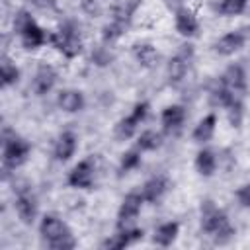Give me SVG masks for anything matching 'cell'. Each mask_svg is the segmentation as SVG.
Returning a JSON list of instances; mask_svg holds the SVG:
<instances>
[{
    "label": "cell",
    "mask_w": 250,
    "mask_h": 250,
    "mask_svg": "<svg viewBox=\"0 0 250 250\" xmlns=\"http://www.w3.org/2000/svg\"><path fill=\"white\" fill-rule=\"evenodd\" d=\"M201 230L215 238L217 244H227L234 236V229L229 223V217L219 209L211 199L201 203Z\"/></svg>",
    "instance_id": "1"
},
{
    "label": "cell",
    "mask_w": 250,
    "mask_h": 250,
    "mask_svg": "<svg viewBox=\"0 0 250 250\" xmlns=\"http://www.w3.org/2000/svg\"><path fill=\"white\" fill-rule=\"evenodd\" d=\"M39 234L45 240V244L49 248H53V250H72L76 246V240L72 236V230L57 215H45L41 219V223H39Z\"/></svg>",
    "instance_id": "2"
},
{
    "label": "cell",
    "mask_w": 250,
    "mask_h": 250,
    "mask_svg": "<svg viewBox=\"0 0 250 250\" xmlns=\"http://www.w3.org/2000/svg\"><path fill=\"white\" fill-rule=\"evenodd\" d=\"M49 43L62 53L66 59H74L82 53V37H80V25L72 20H66L61 23L59 31L49 33Z\"/></svg>",
    "instance_id": "3"
},
{
    "label": "cell",
    "mask_w": 250,
    "mask_h": 250,
    "mask_svg": "<svg viewBox=\"0 0 250 250\" xmlns=\"http://www.w3.org/2000/svg\"><path fill=\"white\" fill-rule=\"evenodd\" d=\"M31 152V146L27 141L18 137L16 133L6 131L4 133V143H2V168L4 172H12L20 168Z\"/></svg>",
    "instance_id": "4"
},
{
    "label": "cell",
    "mask_w": 250,
    "mask_h": 250,
    "mask_svg": "<svg viewBox=\"0 0 250 250\" xmlns=\"http://www.w3.org/2000/svg\"><path fill=\"white\" fill-rule=\"evenodd\" d=\"M193 57V47L189 43L182 45L180 51L168 61V68H166V74H168V82L172 86H180L188 74V64H189V59Z\"/></svg>",
    "instance_id": "5"
},
{
    "label": "cell",
    "mask_w": 250,
    "mask_h": 250,
    "mask_svg": "<svg viewBox=\"0 0 250 250\" xmlns=\"http://www.w3.org/2000/svg\"><path fill=\"white\" fill-rule=\"evenodd\" d=\"M94 174H96V160H94V156H86L68 172L66 182L70 188L90 189L94 186Z\"/></svg>",
    "instance_id": "6"
},
{
    "label": "cell",
    "mask_w": 250,
    "mask_h": 250,
    "mask_svg": "<svg viewBox=\"0 0 250 250\" xmlns=\"http://www.w3.org/2000/svg\"><path fill=\"white\" fill-rule=\"evenodd\" d=\"M143 203H145V199H143L141 193H137V191L127 193V195L123 197L121 205H119V211H117V229L131 227V223L139 217Z\"/></svg>",
    "instance_id": "7"
},
{
    "label": "cell",
    "mask_w": 250,
    "mask_h": 250,
    "mask_svg": "<svg viewBox=\"0 0 250 250\" xmlns=\"http://www.w3.org/2000/svg\"><path fill=\"white\" fill-rule=\"evenodd\" d=\"M14 207H16L18 219H20L23 225H33V221L37 219L39 205H37V197H35L29 189H21V191H18Z\"/></svg>",
    "instance_id": "8"
},
{
    "label": "cell",
    "mask_w": 250,
    "mask_h": 250,
    "mask_svg": "<svg viewBox=\"0 0 250 250\" xmlns=\"http://www.w3.org/2000/svg\"><path fill=\"white\" fill-rule=\"evenodd\" d=\"M18 35H20V41H21L23 49H27V51L39 49L41 45H45V43L49 41V33H47L35 20H29V21L18 31Z\"/></svg>",
    "instance_id": "9"
},
{
    "label": "cell",
    "mask_w": 250,
    "mask_h": 250,
    "mask_svg": "<svg viewBox=\"0 0 250 250\" xmlns=\"http://www.w3.org/2000/svg\"><path fill=\"white\" fill-rule=\"evenodd\" d=\"M174 27L182 37H195L199 31V20L188 6H180L174 10Z\"/></svg>",
    "instance_id": "10"
},
{
    "label": "cell",
    "mask_w": 250,
    "mask_h": 250,
    "mask_svg": "<svg viewBox=\"0 0 250 250\" xmlns=\"http://www.w3.org/2000/svg\"><path fill=\"white\" fill-rule=\"evenodd\" d=\"M248 41V35L244 29H236V31H229L225 33L223 37H219L215 41V53L221 55V57H230L234 55L236 51H240L244 47V43Z\"/></svg>",
    "instance_id": "11"
},
{
    "label": "cell",
    "mask_w": 250,
    "mask_h": 250,
    "mask_svg": "<svg viewBox=\"0 0 250 250\" xmlns=\"http://www.w3.org/2000/svg\"><path fill=\"white\" fill-rule=\"evenodd\" d=\"M143 238V229H137V227H123V229H117V232L107 238L102 248H109V250H121V248H127L135 242H139Z\"/></svg>",
    "instance_id": "12"
},
{
    "label": "cell",
    "mask_w": 250,
    "mask_h": 250,
    "mask_svg": "<svg viewBox=\"0 0 250 250\" xmlns=\"http://www.w3.org/2000/svg\"><path fill=\"white\" fill-rule=\"evenodd\" d=\"M184 119H186V111H184V107L178 105V104H172V105L164 107L162 113H160L162 129H164V133H168V135L178 133V131L182 129V125H184Z\"/></svg>",
    "instance_id": "13"
},
{
    "label": "cell",
    "mask_w": 250,
    "mask_h": 250,
    "mask_svg": "<svg viewBox=\"0 0 250 250\" xmlns=\"http://www.w3.org/2000/svg\"><path fill=\"white\" fill-rule=\"evenodd\" d=\"M57 82V70L51 64H41L33 76V92L37 96H45L53 90Z\"/></svg>",
    "instance_id": "14"
},
{
    "label": "cell",
    "mask_w": 250,
    "mask_h": 250,
    "mask_svg": "<svg viewBox=\"0 0 250 250\" xmlns=\"http://www.w3.org/2000/svg\"><path fill=\"white\" fill-rule=\"evenodd\" d=\"M221 82L234 94L242 96V92L246 90V72L240 64H230L227 66V70L221 76Z\"/></svg>",
    "instance_id": "15"
},
{
    "label": "cell",
    "mask_w": 250,
    "mask_h": 250,
    "mask_svg": "<svg viewBox=\"0 0 250 250\" xmlns=\"http://www.w3.org/2000/svg\"><path fill=\"white\" fill-rule=\"evenodd\" d=\"M84 94L80 90H74V88H66V90H61L59 96H57V105L66 111V113H76L84 107Z\"/></svg>",
    "instance_id": "16"
},
{
    "label": "cell",
    "mask_w": 250,
    "mask_h": 250,
    "mask_svg": "<svg viewBox=\"0 0 250 250\" xmlns=\"http://www.w3.org/2000/svg\"><path fill=\"white\" fill-rule=\"evenodd\" d=\"M78 148V137L72 131H64L59 135L55 143V158L61 162H66Z\"/></svg>",
    "instance_id": "17"
},
{
    "label": "cell",
    "mask_w": 250,
    "mask_h": 250,
    "mask_svg": "<svg viewBox=\"0 0 250 250\" xmlns=\"http://www.w3.org/2000/svg\"><path fill=\"white\" fill-rule=\"evenodd\" d=\"M166 189H168V182H166V178H164V176H152L150 180H146V182L143 184V188H141V195H143L145 201H148V203H156V201L162 199V195L166 193Z\"/></svg>",
    "instance_id": "18"
},
{
    "label": "cell",
    "mask_w": 250,
    "mask_h": 250,
    "mask_svg": "<svg viewBox=\"0 0 250 250\" xmlns=\"http://www.w3.org/2000/svg\"><path fill=\"white\" fill-rule=\"evenodd\" d=\"M215 129H217V115L215 113H207L203 119H199V123L193 127V133H191V139L195 143H207L213 139L215 135Z\"/></svg>",
    "instance_id": "19"
},
{
    "label": "cell",
    "mask_w": 250,
    "mask_h": 250,
    "mask_svg": "<svg viewBox=\"0 0 250 250\" xmlns=\"http://www.w3.org/2000/svg\"><path fill=\"white\" fill-rule=\"evenodd\" d=\"M178 232H180V225L176 221H170V223H162L156 230H154V244L162 246V248H168L174 244V240L178 238Z\"/></svg>",
    "instance_id": "20"
},
{
    "label": "cell",
    "mask_w": 250,
    "mask_h": 250,
    "mask_svg": "<svg viewBox=\"0 0 250 250\" xmlns=\"http://www.w3.org/2000/svg\"><path fill=\"white\" fill-rule=\"evenodd\" d=\"M133 57H135V61L141 64V66H145V68H152L156 62H158V51L150 45V43H137L135 47H133Z\"/></svg>",
    "instance_id": "21"
},
{
    "label": "cell",
    "mask_w": 250,
    "mask_h": 250,
    "mask_svg": "<svg viewBox=\"0 0 250 250\" xmlns=\"http://www.w3.org/2000/svg\"><path fill=\"white\" fill-rule=\"evenodd\" d=\"M215 168H217V156H215V152L211 148H201L197 152V156H195V170L201 176L209 178V176H213Z\"/></svg>",
    "instance_id": "22"
},
{
    "label": "cell",
    "mask_w": 250,
    "mask_h": 250,
    "mask_svg": "<svg viewBox=\"0 0 250 250\" xmlns=\"http://www.w3.org/2000/svg\"><path fill=\"white\" fill-rule=\"evenodd\" d=\"M238 94H234V92H230L223 82L221 84H217L215 88H211V92H209V104L213 105V107H229L230 104H232V100L236 98Z\"/></svg>",
    "instance_id": "23"
},
{
    "label": "cell",
    "mask_w": 250,
    "mask_h": 250,
    "mask_svg": "<svg viewBox=\"0 0 250 250\" xmlns=\"http://www.w3.org/2000/svg\"><path fill=\"white\" fill-rule=\"evenodd\" d=\"M139 125H141V121H139L133 113H129L127 117H123V119H119V121H117V125H115V137H117V139H121V141L131 139V137L137 133Z\"/></svg>",
    "instance_id": "24"
},
{
    "label": "cell",
    "mask_w": 250,
    "mask_h": 250,
    "mask_svg": "<svg viewBox=\"0 0 250 250\" xmlns=\"http://www.w3.org/2000/svg\"><path fill=\"white\" fill-rule=\"evenodd\" d=\"M0 80H2V86H14L18 84L20 80V68L8 59V57H2V62H0Z\"/></svg>",
    "instance_id": "25"
},
{
    "label": "cell",
    "mask_w": 250,
    "mask_h": 250,
    "mask_svg": "<svg viewBox=\"0 0 250 250\" xmlns=\"http://www.w3.org/2000/svg\"><path fill=\"white\" fill-rule=\"evenodd\" d=\"M125 29H127V23L113 18L109 23L104 25V29H102V41H104L105 45H107V43H115V41L125 33Z\"/></svg>",
    "instance_id": "26"
},
{
    "label": "cell",
    "mask_w": 250,
    "mask_h": 250,
    "mask_svg": "<svg viewBox=\"0 0 250 250\" xmlns=\"http://www.w3.org/2000/svg\"><path fill=\"white\" fill-rule=\"evenodd\" d=\"M160 146H162V135L156 133V131H152V129L143 131L139 135V139H137V148H141L143 152L145 150H156Z\"/></svg>",
    "instance_id": "27"
},
{
    "label": "cell",
    "mask_w": 250,
    "mask_h": 250,
    "mask_svg": "<svg viewBox=\"0 0 250 250\" xmlns=\"http://www.w3.org/2000/svg\"><path fill=\"white\" fill-rule=\"evenodd\" d=\"M250 0H221L219 4V14L223 16H238L246 10Z\"/></svg>",
    "instance_id": "28"
},
{
    "label": "cell",
    "mask_w": 250,
    "mask_h": 250,
    "mask_svg": "<svg viewBox=\"0 0 250 250\" xmlns=\"http://www.w3.org/2000/svg\"><path fill=\"white\" fill-rule=\"evenodd\" d=\"M141 148H131V150H127V152H123L121 154V164H119V168H121V172H131V170H135L139 164H141Z\"/></svg>",
    "instance_id": "29"
},
{
    "label": "cell",
    "mask_w": 250,
    "mask_h": 250,
    "mask_svg": "<svg viewBox=\"0 0 250 250\" xmlns=\"http://www.w3.org/2000/svg\"><path fill=\"white\" fill-rule=\"evenodd\" d=\"M229 111V119H230V125L232 127H240L242 123V115H244V107H242V96H236L232 100V104L227 107Z\"/></svg>",
    "instance_id": "30"
},
{
    "label": "cell",
    "mask_w": 250,
    "mask_h": 250,
    "mask_svg": "<svg viewBox=\"0 0 250 250\" xmlns=\"http://www.w3.org/2000/svg\"><path fill=\"white\" fill-rule=\"evenodd\" d=\"M82 10L88 16H100L104 10V4H102V0H82Z\"/></svg>",
    "instance_id": "31"
},
{
    "label": "cell",
    "mask_w": 250,
    "mask_h": 250,
    "mask_svg": "<svg viewBox=\"0 0 250 250\" xmlns=\"http://www.w3.org/2000/svg\"><path fill=\"white\" fill-rule=\"evenodd\" d=\"M236 199H238V203L242 207L250 209V184H244V186H240L236 189Z\"/></svg>",
    "instance_id": "32"
},
{
    "label": "cell",
    "mask_w": 250,
    "mask_h": 250,
    "mask_svg": "<svg viewBox=\"0 0 250 250\" xmlns=\"http://www.w3.org/2000/svg\"><path fill=\"white\" fill-rule=\"evenodd\" d=\"M92 59H94L96 64H107V62L111 61V55H109V51H107L105 47H98V49L92 53Z\"/></svg>",
    "instance_id": "33"
},
{
    "label": "cell",
    "mask_w": 250,
    "mask_h": 250,
    "mask_svg": "<svg viewBox=\"0 0 250 250\" xmlns=\"http://www.w3.org/2000/svg\"><path fill=\"white\" fill-rule=\"evenodd\" d=\"M29 2L37 10H55V6H57V0H29Z\"/></svg>",
    "instance_id": "34"
}]
</instances>
